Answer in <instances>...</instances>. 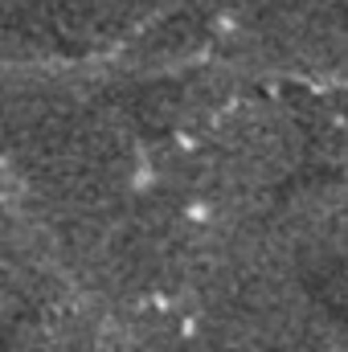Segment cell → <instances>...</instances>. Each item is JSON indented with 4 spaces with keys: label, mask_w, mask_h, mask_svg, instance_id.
Here are the masks:
<instances>
[{
    "label": "cell",
    "mask_w": 348,
    "mask_h": 352,
    "mask_svg": "<svg viewBox=\"0 0 348 352\" xmlns=\"http://www.w3.org/2000/svg\"><path fill=\"white\" fill-rule=\"evenodd\" d=\"M213 21V54L250 87H348V16L307 0H246ZM279 94V90H274Z\"/></svg>",
    "instance_id": "cell-1"
},
{
    "label": "cell",
    "mask_w": 348,
    "mask_h": 352,
    "mask_svg": "<svg viewBox=\"0 0 348 352\" xmlns=\"http://www.w3.org/2000/svg\"><path fill=\"white\" fill-rule=\"evenodd\" d=\"M270 226L307 278L348 270V176H303L274 201Z\"/></svg>",
    "instance_id": "cell-2"
},
{
    "label": "cell",
    "mask_w": 348,
    "mask_h": 352,
    "mask_svg": "<svg viewBox=\"0 0 348 352\" xmlns=\"http://www.w3.org/2000/svg\"><path fill=\"white\" fill-rule=\"evenodd\" d=\"M287 98L299 115L312 168L328 176H348V87L303 90Z\"/></svg>",
    "instance_id": "cell-3"
},
{
    "label": "cell",
    "mask_w": 348,
    "mask_h": 352,
    "mask_svg": "<svg viewBox=\"0 0 348 352\" xmlns=\"http://www.w3.org/2000/svg\"><path fill=\"white\" fill-rule=\"evenodd\" d=\"M283 352H348V316L332 311V307L320 299L316 316L303 324V332H299Z\"/></svg>",
    "instance_id": "cell-4"
},
{
    "label": "cell",
    "mask_w": 348,
    "mask_h": 352,
    "mask_svg": "<svg viewBox=\"0 0 348 352\" xmlns=\"http://www.w3.org/2000/svg\"><path fill=\"white\" fill-rule=\"evenodd\" d=\"M320 299H324L332 311L348 316V270H340V274H328V278H324V291H320Z\"/></svg>",
    "instance_id": "cell-5"
},
{
    "label": "cell",
    "mask_w": 348,
    "mask_h": 352,
    "mask_svg": "<svg viewBox=\"0 0 348 352\" xmlns=\"http://www.w3.org/2000/svg\"><path fill=\"white\" fill-rule=\"evenodd\" d=\"M184 12H201V16H221V12H230V8H238V4H246V0H176Z\"/></svg>",
    "instance_id": "cell-6"
},
{
    "label": "cell",
    "mask_w": 348,
    "mask_h": 352,
    "mask_svg": "<svg viewBox=\"0 0 348 352\" xmlns=\"http://www.w3.org/2000/svg\"><path fill=\"white\" fill-rule=\"evenodd\" d=\"M307 4H320V8H332V12H348V0H307Z\"/></svg>",
    "instance_id": "cell-7"
}]
</instances>
